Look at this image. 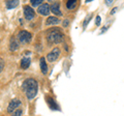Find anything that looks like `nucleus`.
Here are the masks:
<instances>
[{"label": "nucleus", "instance_id": "obj_13", "mask_svg": "<svg viewBox=\"0 0 124 116\" xmlns=\"http://www.w3.org/2000/svg\"><path fill=\"white\" fill-rule=\"evenodd\" d=\"M19 48V44L17 42V41H16V38L15 37H11L10 38V42H9V50L11 52H15V51H17Z\"/></svg>", "mask_w": 124, "mask_h": 116}, {"label": "nucleus", "instance_id": "obj_19", "mask_svg": "<svg viewBox=\"0 0 124 116\" xmlns=\"http://www.w3.org/2000/svg\"><path fill=\"white\" fill-rule=\"evenodd\" d=\"M68 24H69V22H68L67 20H65V21L63 22V25H64V27H67V26H68Z\"/></svg>", "mask_w": 124, "mask_h": 116}, {"label": "nucleus", "instance_id": "obj_15", "mask_svg": "<svg viewBox=\"0 0 124 116\" xmlns=\"http://www.w3.org/2000/svg\"><path fill=\"white\" fill-rule=\"evenodd\" d=\"M42 4V0H31V5L32 6H39Z\"/></svg>", "mask_w": 124, "mask_h": 116}, {"label": "nucleus", "instance_id": "obj_8", "mask_svg": "<svg viewBox=\"0 0 124 116\" xmlns=\"http://www.w3.org/2000/svg\"><path fill=\"white\" fill-rule=\"evenodd\" d=\"M50 8H51V11H53V14L56 15V16H61L62 15L61 10H60V3L59 2L53 3V4L50 6Z\"/></svg>", "mask_w": 124, "mask_h": 116}, {"label": "nucleus", "instance_id": "obj_16", "mask_svg": "<svg viewBox=\"0 0 124 116\" xmlns=\"http://www.w3.org/2000/svg\"><path fill=\"white\" fill-rule=\"evenodd\" d=\"M22 114H23V111L21 109H18L13 112V115L11 116H22Z\"/></svg>", "mask_w": 124, "mask_h": 116}, {"label": "nucleus", "instance_id": "obj_6", "mask_svg": "<svg viewBox=\"0 0 124 116\" xmlns=\"http://www.w3.org/2000/svg\"><path fill=\"white\" fill-rule=\"evenodd\" d=\"M21 105H22V103H21V100L19 99H11L10 103L8 104V107H7V112H8V113H13V112L17 110V108L20 107Z\"/></svg>", "mask_w": 124, "mask_h": 116}, {"label": "nucleus", "instance_id": "obj_5", "mask_svg": "<svg viewBox=\"0 0 124 116\" xmlns=\"http://www.w3.org/2000/svg\"><path fill=\"white\" fill-rule=\"evenodd\" d=\"M24 16H25L26 20L31 21V20H33L34 17H35V11H34V9L31 6L25 5L24 6Z\"/></svg>", "mask_w": 124, "mask_h": 116}, {"label": "nucleus", "instance_id": "obj_1", "mask_svg": "<svg viewBox=\"0 0 124 116\" xmlns=\"http://www.w3.org/2000/svg\"><path fill=\"white\" fill-rule=\"evenodd\" d=\"M22 87H23V89H24L26 98L29 100L35 98L37 92H38V83H37V81L33 78L26 79L24 82H23Z\"/></svg>", "mask_w": 124, "mask_h": 116}, {"label": "nucleus", "instance_id": "obj_7", "mask_svg": "<svg viewBox=\"0 0 124 116\" xmlns=\"http://www.w3.org/2000/svg\"><path fill=\"white\" fill-rule=\"evenodd\" d=\"M37 11L40 15H42V16H48V15L50 14V11H51V8H50V5L48 4V3H42L41 5L38 6Z\"/></svg>", "mask_w": 124, "mask_h": 116}, {"label": "nucleus", "instance_id": "obj_4", "mask_svg": "<svg viewBox=\"0 0 124 116\" xmlns=\"http://www.w3.org/2000/svg\"><path fill=\"white\" fill-rule=\"evenodd\" d=\"M60 51L61 50L59 48H54L52 51L46 55V59H48V61H50V62H54V61H56L58 59V57L60 56Z\"/></svg>", "mask_w": 124, "mask_h": 116}, {"label": "nucleus", "instance_id": "obj_3", "mask_svg": "<svg viewBox=\"0 0 124 116\" xmlns=\"http://www.w3.org/2000/svg\"><path fill=\"white\" fill-rule=\"evenodd\" d=\"M18 40L23 45L29 44L31 41V40H32V34H31L29 31H27V30H21L18 34Z\"/></svg>", "mask_w": 124, "mask_h": 116}, {"label": "nucleus", "instance_id": "obj_11", "mask_svg": "<svg viewBox=\"0 0 124 116\" xmlns=\"http://www.w3.org/2000/svg\"><path fill=\"white\" fill-rule=\"evenodd\" d=\"M39 64H40L41 73H42L44 75H46V73H48V64H46V58H45V57H41V58H40Z\"/></svg>", "mask_w": 124, "mask_h": 116}, {"label": "nucleus", "instance_id": "obj_18", "mask_svg": "<svg viewBox=\"0 0 124 116\" xmlns=\"http://www.w3.org/2000/svg\"><path fill=\"white\" fill-rule=\"evenodd\" d=\"M100 21H101V19H100L99 16H97V17H96V25H97V26L100 25Z\"/></svg>", "mask_w": 124, "mask_h": 116}, {"label": "nucleus", "instance_id": "obj_10", "mask_svg": "<svg viewBox=\"0 0 124 116\" xmlns=\"http://www.w3.org/2000/svg\"><path fill=\"white\" fill-rule=\"evenodd\" d=\"M60 23V20L58 19L57 17L53 16V17H49L48 19H46V26H50V25H57Z\"/></svg>", "mask_w": 124, "mask_h": 116}, {"label": "nucleus", "instance_id": "obj_14", "mask_svg": "<svg viewBox=\"0 0 124 116\" xmlns=\"http://www.w3.org/2000/svg\"><path fill=\"white\" fill-rule=\"evenodd\" d=\"M77 6V1L76 0H69L66 2V7L67 9H73Z\"/></svg>", "mask_w": 124, "mask_h": 116}, {"label": "nucleus", "instance_id": "obj_9", "mask_svg": "<svg viewBox=\"0 0 124 116\" xmlns=\"http://www.w3.org/2000/svg\"><path fill=\"white\" fill-rule=\"evenodd\" d=\"M31 63V59L30 57H23L21 59V62H20V66L22 69H27L29 67V65Z\"/></svg>", "mask_w": 124, "mask_h": 116}, {"label": "nucleus", "instance_id": "obj_12", "mask_svg": "<svg viewBox=\"0 0 124 116\" xmlns=\"http://www.w3.org/2000/svg\"><path fill=\"white\" fill-rule=\"evenodd\" d=\"M5 5L7 9H14L15 7H17L19 5V1L18 0H8V1H6Z\"/></svg>", "mask_w": 124, "mask_h": 116}, {"label": "nucleus", "instance_id": "obj_20", "mask_svg": "<svg viewBox=\"0 0 124 116\" xmlns=\"http://www.w3.org/2000/svg\"><path fill=\"white\" fill-rule=\"evenodd\" d=\"M106 3H107L108 5H111L112 3H113V1H112V0H107V1H106Z\"/></svg>", "mask_w": 124, "mask_h": 116}, {"label": "nucleus", "instance_id": "obj_2", "mask_svg": "<svg viewBox=\"0 0 124 116\" xmlns=\"http://www.w3.org/2000/svg\"><path fill=\"white\" fill-rule=\"evenodd\" d=\"M64 38V33L60 28H51L46 31V41L49 44H60Z\"/></svg>", "mask_w": 124, "mask_h": 116}, {"label": "nucleus", "instance_id": "obj_17", "mask_svg": "<svg viewBox=\"0 0 124 116\" xmlns=\"http://www.w3.org/2000/svg\"><path fill=\"white\" fill-rule=\"evenodd\" d=\"M4 65H5L4 60H3V58L0 57V73L3 71V68H4Z\"/></svg>", "mask_w": 124, "mask_h": 116}]
</instances>
